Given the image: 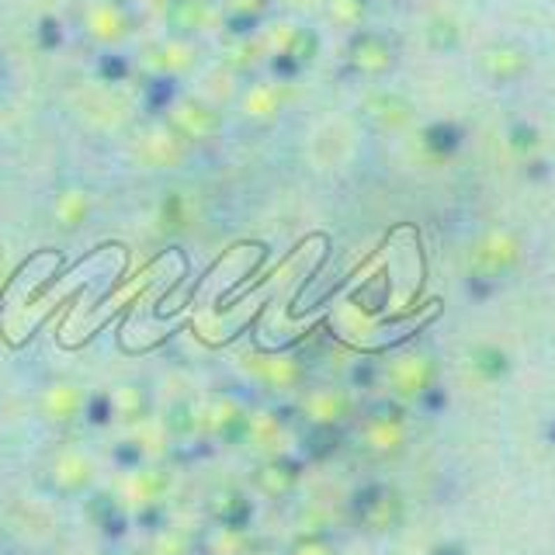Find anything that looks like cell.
Listing matches in <instances>:
<instances>
[{"instance_id": "6da1fadb", "label": "cell", "mask_w": 555, "mask_h": 555, "mask_svg": "<svg viewBox=\"0 0 555 555\" xmlns=\"http://www.w3.org/2000/svg\"><path fill=\"white\" fill-rule=\"evenodd\" d=\"M49 410L56 413V420H70V417L80 410V396H77V389H70V385H56V389L49 392Z\"/></svg>"}, {"instance_id": "3957f363", "label": "cell", "mask_w": 555, "mask_h": 555, "mask_svg": "<svg viewBox=\"0 0 555 555\" xmlns=\"http://www.w3.org/2000/svg\"><path fill=\"white\" fill-rule=\"evenodd\" d=\"M111 410H115V399L111 396H94L91 406H87V417L94 424H108L111 420Z\"/></svg>"}, {"instance_id": "7a4b0ae2", "label": "cell", "mask_w": 555, "mask_h": 555, "mask_svg": "<svg viewBox=\"0 0 555 555\" xmlns=\"http://www.w3.org/2000/svg\"><path fill=\"white\" fill-rule=\"evenodd\" d=\"M91 479V468L84 459H66V462H59V482L66 486V489H77V486H84Z\"/></svg>"}]
</instances>
